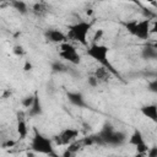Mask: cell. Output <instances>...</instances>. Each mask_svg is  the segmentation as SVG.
Returning <instances> with one entry per match:
<instances>
[{"mask_svg": "<svg viewBox=\"0 0 157 157\" xmlns=\"http://www.w3.org/2000/svg\"><path fill=\"white\" fill-rule=\"evenodd\" d=\"M97 135L99 137L101 146H121L126 141V134L123 131H117L110 123H105Z\"/></svg>", "mask_w": 157, "mask_h": 157, "instance_id": "1", "label": "cell"}, {"mask_svg": "<svg viewBox=\"0 0 157 157\" xmlns=\"http://www.w3.org/2000/svg\"><path fill=\"white\" fill-rule=\"evenodd\" d=\"M108 53H109V48L103 44H98V43H93L87 48V55L90 58L96 60L99 65L107 67L113 75L118 76V71L114 69L113 64L108 59Z\"/></svg>", "mask_w": 157, "mask_h": 157, "instance_id": "2", "label": "cell"}, {"mask_svg": "<svg viewBox=\"0 0 157 157\" xmlns=\"http://www.w3.org/2000/svg\"><path fill=\"white\" fill-rule=\"evenodd\" d=\"M123 26L130 34L137 37L139 39L150 38V34H151V20L150 18H144L141 21L132 20V21L123 22Z\"/></svg>", "mask_w": 157, "mask_h": 157, "instance_id": "3", "label": "cell"}, {"mask_svg": "<svg viewBox=\"0 0 157 157\" xmlns=\"http://www.w3.org/2000/svg\"><path fill=\"white\" fill-rule=\"evenodd\" d=\"M91 28H92V23L86 22V21H80L75 25H71L66 33L67 39L77 42L86 47L87 45V36H88Z\"/></svg>", "mask_w": 157, "mask_h": 157, "instance_id": "4", "label": "cell"}, {"mask_svg": "<svg viewBox=\"0 0 157 157\" xmlns=\"http://www.w3.org/2000/svg\"><path fill=\"white\" fill-rule=\"evenodd\" d=\"M31 148L37 153L55 156L54 147H53V140L42 135L37 130H34V135H33L32 141H31Z\"/></svg>", "mask_w": 157, "mask_h": 157, "instance_id": "5", "label": "cell"}, {"mask_svg": "<svg viewBox=\"0 0 157 157\" xmlns=\"http://www.w3.org/2000/svg\"><path fill=\"white\" fill-rule=\"evenodd\" d=\"M59 55H60V58H63L64 60L69 61L72 65H78L81 63V55L78 54L76 48L72 44L67 43V42H64V43L60 44Z\"/></svg>", "mask_w": 157, "mask_h": 157, "instance_id": "6", "label": "cell"}, {"mask_svg": "<svg viewBox=\"0 0 157 157\" xmlns=\"http://www.w3.org/2000/svg\"><path fill=\"white\" fill-rule=\"evenodd\" d=\"M77 137H78V130L74 128H66L61 130L59 134H56L53 137V140L59 146H69L71 142L77 140Z\"/></svg>", "mask_w": 157, "mask_h": 157, "instance_id": "7", "label": "cell"}, {"mask_svg": "<svg viewBox=\"0 0 157 157\" xmlns=\"http://www.w3.org/2000/svg\"><path fill=\"white\" fill-rule=\"evenodd\" d=\"M129 144L136 147L139 155H146L147 151H148V146L146 145L141 131L137 130V129L134 130V132L131 134V136H130V139H129Z\"/></svg>", "mask_w": 157, "mask_h": 157, "instance_id": "8", "label": "cell"}, {"mask_svg": "<svg viewBox=\"0 0 157 157\" xmlns=\"http://www.w3.org/2000/svg\"><path fill=\"white\" fill-rule=\"evenodd\" d=\"M44 37L48 42L55 43V44H61L64 42H67V36L56 28H48L44 32Z\"/></svg>", "mask_w": 157, "mask_h": 157, "instance_id": "9", "label": "cell"}, {"mask_svg": "<svg viewBox=\"0 0 157 157\" xmlns=\"http://www.w3.org/2000/svg\"><path fill=\"white\" fill-rule=\"evenodd\" d=\"M66 97H67L69 102L72 105H75V107H78V108H86L87 107V103L85 101V97L80 92H67Z\"/></svg>", "mask_w": 157, "mask_h": 157, "instance_id": "10", "label": "cell"}, {"mask_svg": "<svg viewBox=\"0 0 157 157\" xmlns=\"http://www.w3.org/2000/svg\"><path fill=\"white\" fill-rule=\"evenodd\" d=\"M16 130L17 134L20 136V139H25L28 134V129H27V124L23 117V113H17V125H16Z\"/></svg>", "mask_w": 157, "mask_h": 157, "instance_id": "11", "label": "cell"}, {"mask_svg": "<svg viewBox=\"0 0 157 157\" xmlns=\"http://www.w3.org/2000/svg\"><path fill=\"white\" fill-rule=\"evenodd\" d=\"M141 113L148 118L151 121L156 123L157 124V104H147V105H144L141 107Z\"/></svg>", "mask_w": 157, "mask_h": 157, "instance_id": "12", "label": "cell"}, {"mask_svg": "<svg viewBox=\"0 0 157 157\" xmlns=\"http://www.w3.org/2000/svg\"><path fill=\"white\" fill-rule=\"evenodd\" d=\"M42 113H43V108H42L40 99H39V97H38V94L34 93V102H33V104L28 108V117L34 118V117L42 115Z\"/></svg>", "mask_w": 157, "mask_h": 157, "instance_id": "13", "label": "cell"}, {"mask_svg": "<svg viewBox=\"0 0 157 157\" xmlns=\"http://www.w3.org/2000/svg\"><path fill=\"white\" fill-rule=\"evenodd\" d=\"M96 77H97V80L99 81V83L101 82H108L109 81V78H110V75H113L107 67H104V66H99V67H97L96 70H94V74H93Z\"/></svg>", "mask_w": 157, "mask_h": 157, "instance_id": "14", "label": "cell"}, {"mask_svg": "<svg viewBox=\"0 0 157 157\" xmlns=\"http://www.w3.org/2000/svg\"><path fill=\"white\" fill-rule=\"evenodd\" d=\"M9 4L11 7H13L17 12H20L21 15H26L28 12V6L25 1L22 0H9Z\"/></svg>", "mask_w": 157, "mask_h": 157, "instance_id": "15", "label": "cell"}, {"mask_svg": "<svg viewBox=\"0 0 157 157\" xmlns=\"http://www.w3.org/2000/svg\"><path fill=\"white\" fill-rule=\"evenodd\" d=\"M141 55L144 59H148V60H153L157 59V49L151 44V45H146L142 48Z\"/></svg>", "mask_w": 157, "mask_h": 157, "instance_id": "16", "label": "cell"}, {"mask_svg": "<svg viewBox=\"0 0 157 157\" xmlns=\"http://www.w3.org/2000/svg\"><path fill=\"white\" fill-rule=\"evenodd\" d=\"M32 12L37 16V17H44L48 13V7L44 2H36L32 6Z\"/></svg>", "mask_w": 157, "mask_h": 157, "instance_id": "17", "label": "cell"}, {"mask_svg": "<svg viewBox=\"0 0 157 157\" xmlns=\"http://www.w3.org/2000/svg\"><path fill=\"white\" fill-rule=\"evenodd\" d=\"M52 70H53V72H65V71H67V67L64 64L55 61L52 64Z\"/></svg>", "mask_w": 157, "mask_h": 157, "instance_id": "18", "label": "cell"}, {"mask_svg": "<svg viewBox=\"0 0 157 157\" xmlns=\"http://www.w3.org/2000/svg\"><path fill=\"white\" fill-rule=\"evenodd\" d=\"M33 102H34V94H33V96H26V97L22 99L21 103H22V105H23L25 108L28 109V108L33 104Z\"/></svg>", "mask_w": 157, "mask_h": 157, "instance_id": "19", "label": "cell"}, {"mask_svg": "<svg viewBox=\"0 0 157 157\" xmlns=\"http://www.w3.org/2000/svg\"><path fill=\"white\" fill-rule=\"evenodd\" d=\"M147 90H148L150 92L157 94V80H152V81H150L148 85H147Z\"/></svg>", "mask_w": 157, "mask_h": 157, "instance_id": "20", "label": "cell"}, {"mask_svg": "<svg viewBox=\"0 0 157 157\" xmlns=\"http://www.w3.org/2000/svg\"><path fill=\"white\" fill-rule=\"evenodd\" d=\"M103 29L102 28H99V29H97L96 31V33H94V36H93V43H97L102 37H103Z\"/></svg>", "mask_w": 157, "mask_h": 157, "instance_id": "21", "label": "cell"}, {"mask_svg": "<svg viewBox=\"0 0 157 157\" xmlns=\"http://www.w3.org/2000/svg\"><path fill=\"white\" fill-rule=\"evenodd\" d=\"M98 83H99V81L97 80V77H96L94 75H92V76L88 77V85H90V86L96 87V86H98Z\"/></svg>", "mask_w": 157, "mask_h": 157, "instance_id": "22", "label": "cell"}, {"mask_svg": "<svg viewBox=\"0 0 157 157\" xmlns=\"http://www.w3.org/2000/svg\"><path fill=\"white\" fill-rule=\"evenodd\" d=\"M13 53L16 55H23L25 54V50H23V48L21 45H16V47H13Z\"/></svg>", "mask_w": 157, "mask_h": 157, "instance_id": "23", "label": "cell"}, {"mask_svg": "<svg viewBox=\"0 0 157 157\" xmlns=\"http://www.w3.org/2000/svg\"><path fill=\"white\" fill-rule=\"evenodd\" d=\"M146 155H147L148 157H156V156H157V147H150Z\"/></svg>", "mask_w": 157, "mask_h": 157, "instance_id": "24", "label": "cell"}, {"mask_svg": "<svg viewBox=\"0 0 157 157\" xmlns=\"http://www.w3.org/2000/svg\"><path fill=\"white\" fill-rule=\"evenodd\" d=\"M151 33H157V20L153 22V25L151 27Z\"/></svg>", "mask_w": 157, "mask_h": 157, "instance_id": "25", "label": "cell"}, {"mask_svg": "<svg viewBox=\"0 0 157 157\" xmlns=\"http://www.w3.org/2000/svg\"><path fill=\"white\" fill-rule=\"evenodd\" d=\"M121 1H128V2H132V4H136V5L141 6V2H140V0H121Z\"/></svg>", "mask_w": 157, "mask_h": 157, "instance_id": "26", "label": "cell"}, {"mask_svg": "<svg viewBox=\"0 0 157 157\" xmlns=\"http://www.w3.org/2000/svg\"><path fill=\"white\" fill-rule=\"evenodd\" d=\"M31 67H32V65H31V63H26V66H25V70H31Z\"/></svg>", "mask_w": 157, "mask_h": 157, "instance_id": "27", "label": "cell"}, {"mask_svg": "<svg viewBox=\"0 0 157 157\" xmlns=\"http://www.w3.org/2000/svg\"><path fill=\"white\" fill-rule=\"evenodd\" d=\"M145 1H147V2H150V4H155V2H156V0H145Z\"/></svg>", "mask_w": 157, "mask_h": 157, "instance_id": "28", "label": "cell"}, {"mask_svg": "<svg viewBox=\"0 0 157 157\" xmlns=\"http://www.w3.org/2000/svg\"><path fill=\"white\" fill-rule=\"evenodd\" d=\"M152 45H153V47H155V48H156V49H157V40H155V42H153V43H152Z\"/></svg>", "mask_w": 157, "mask_h": 157, "instance_id": "29", "label": "cell"}]
</instances>
